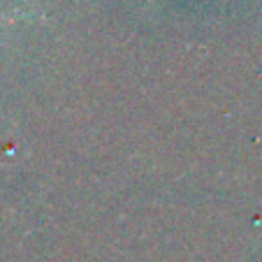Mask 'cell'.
<instances>
[{"instance_id": "cell-1", "label": "cell", "mask_w": 262, "mask_h": 262, "mask_svg": "<svg viewBox=\"0 0 262 262\" xmlns=\"http://www.w3.org/2000/svg\"><path fill=\"white\" fill-rule=\"evenodd\" d=\"M5 19H7V16H5V14H0V21H5Z\"/></svg>"}]
</instances>
